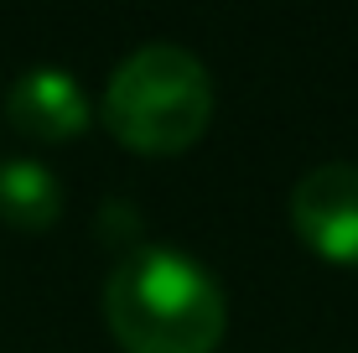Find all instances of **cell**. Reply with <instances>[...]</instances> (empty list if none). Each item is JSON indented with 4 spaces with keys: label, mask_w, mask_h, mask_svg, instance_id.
Here are the masks:
<instances>
[{
    "label": "cell",
    "mask_w": 358,
    "mask_h": 353,
    "mask_svg": "<svg viewBox=\"0 0 358 353\" xmlns=\"http://www.w3.org/2000/svg\"><path fill=\"white\" fill-rule=\"evenodd\" d=\"M104 130L141 156H182L213 120V78L177 42H145L109 73Z\"/></svg>",
    "instance_id": "7a4b0ae2"
},
{
    "label": "cell",
    "mask_w": 358,
    "mask_h": 353,
    "mask_svg": "<svg viewBox=\"0 0 358 353\" xmlns=\"http://www.w3.org/2000/svg\"><path fill=\"white\" fill-rule=\"evenodd\" d=\"M291 224L312 254L332 265H358V166H312L291 187Z\"/></svg>",
    "instance_id": "3957f363"
},
{
    "label": "cell",
    "mask_w": 358,
    "mask_h": 353,
    "mask_svg": "<svg viewBox=\"0 0 358 353\" xmlns=\"http://www.w3.org/2000/svg\"><path fill=\"white\" fill-rule=\"evenodd\" d=\"M6 115L21 136L31 141H73L89 130V99H83L78 78L63 68H31L10 83Z\"/></svg>",
    "instance_id": "277c9868"
},
{
    "label": "cell",
    "mask_w": 358,
    "mask_h": 353,
    "mask_svg": "<svg viewBox=\"0 0 358 353\" xmlns=\"http://www.w3.org/2000/svg\"><path fill=\"white\" fill-rule=\"evenodd\" d=\"M104 322L125 353H213L229 301L213 271L177 245H130L104 281Z\"/></svg>",
    "instance_id": "6da1fadb"
},
{
    "label": "cell",
    "mask_w": 358,
    "mask_h": 353,
    "mask_svg": "<svg viewBox=\"0 0 358 353\" xmlns=\"http://www.w3.org/2000/svg\"><path fill=\"white\" fill-rule=\"evenodd\" d=\"M57 213H63V182L42 161H31V156L0 161V218L10 229L42 234V229L57 224Z\"/></svg>",
    "instance_id": "5b68a950"
}]
</instances>
